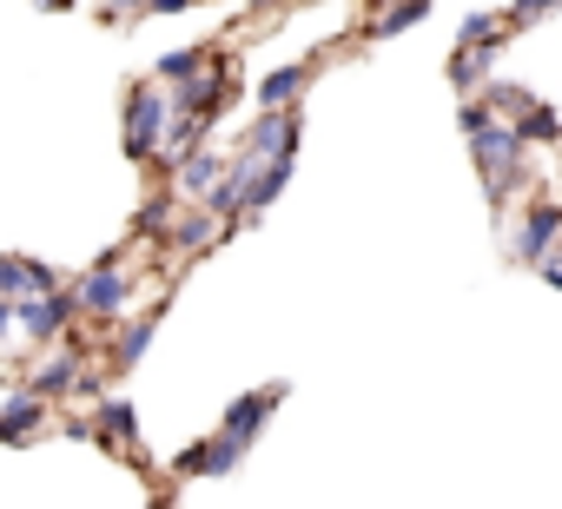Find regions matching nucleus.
<instances>
[{"label": "nucleus", "mask_w": 562, "mask_h": 509, "mask_svg": "<svg viewBox=\"0 0 562 509\" xmlns=\"http://www.w3.org/2000/svg\"><path fill=\"white\" fill-rule=\"evenodd\" d=\"M172 120H179L172 93H159V80H133V87H126V159H153V152H166Z\"/></svg>", "instance_id": "f257e3e1"}, {"label": "nucleus", "mask_w": 562, "mask_h": 509, "mask_svg": "<svg viewBox=\"0 0 562 509\" xmlns=\"http://www.w3.org/2000/svg\"><path fill=\"white\" fill-rule=\"evenodd\" d=\"M522 133L516 126H483L476 139H470V152H476V172H483V185H490V199L503 205L516 185H522Z\"/></svg>", "instance_id": "f03ea898"}, {"label": "nucleus", "mask_w": 562, "mask_h": 509, "mask_svg": "<svg viewBox=\"0 0 562 509\" xmlns=\"http://www.w3.org/2000/svg\"><path fill=\"white\" fill-rule=\"evenodd\" d=\"M555 238H562V205H549V199H536L522 218H516V238H509V251H516V265H549V251H555Z\"/></svg>", "instance_id": "7ed1b4c3"}, {"label": "nucleus", "mask_w": 562, "mask_h": 509, "mask_svg": "<svg viewBox=\"0 0 562 509\" xmlns=\"http://www.w3.org/2000/svg\"><path fill=\"white\" fill-rule=\"evenodd\" d=\"M74 305H80V298H60V292H47V298H8V318H14L27 338H41V344H47V338H60V331H67Z\"/></svg>", "instance_id": "20e7f679"}, {"label": "nucleus", "mask_w": 562, "mask_h": 509, "mask_svg": "<svg viewBox=\"0 0 562 509\" xmlns=\"http://www.w3.org/2000/svg\"><path fill=\"white\" fill-rule=\"evenodd\" d=\"M245 443H251V437L218 430V443H192V450H179V456H172V470H179V476H225V470H238V463H245Z\"/></svg>", "instance_id": "39448f33"}, {"label": "nucleus", "mask_w": 562, "mask_h": 509, "mask_svg": "<svg viewBox=\"0 0 562 509\" xmlns=\"http://www.w3.org/2000/svg\"><path fill=\"white\" fill-rule=\"evenodd\" d=\"M245 152H258V159H292L299 152V113L292 106H265V120L245 133Z\"/></svg>", "instance_id": "423d86ee"}, {"label": "nucleus", "mask_w": 562, "mask_h": 509, "mask_svg": "<svg viewBox=\"0 0 562 509\" xmlns=\"http://www.w3.org/2000/svg\"><path fill=\"white\" fill-rule=\"evenodd\" d=\"M126 292H133V285L120 279V265H113V251H106V259H100V265H93V272H87V279L74 285L80 312H93V318H113V312L126 305Z\"/></svg>", "instance_id": "0eeeda50"}, {"label": "nucleus", "mask_w": 562, "mask_h": 509, "mask_svg": "<svg viewBox=\"0 0 562 509\" xmlns=\"http://www.w3.org/2000/svg\"><path fill=\"white\" fill-rule=\"evenodd\" d=\"M0 292H8V298H47V292H60V279H54V265L8 251V259H0Z\"/></svg>", "instance_id": "6e6552de"}, {"label": "nucleus", "mask_w": 562, "mask_h": 509, "mask_svg": "<svg viewBox=\"0 0 562 509\" xmlns=\"http://www.w3.org/2000/svg\"><path fill=\"white\" fill-rule=\"evenodd\" d=\"M225 172H232V159H218V152H205V146H199V152H186V159H179V179H172V185H179L186 199H199V205H205V199L218 192V179H225Z\"/></svg>", "instance_id": "1a4fd4ad"}, {"label": "nucleus", "mask_w": 562, "mask_h": 509, "mask_svg": "<svg viewBox=\"0 0 562 509\" xmlns=\"http://www.w3.org/2000/svg\"><path fill=\"white\" fill-rule=\"evenodd\" d=\"M312 80H318V60H292V67H278V73H265V80H258V106H292Z\"/></svg>", "instance_id": "9d476101"}, {"label": "nucleus", "mask_w": 562, "mask_h": 509, "mask_svg": "<svg viewBox=\"0 0 562 509\" xmlns=\"http://www.w3.org/2000/svg\"><path fill=\"white\" fill-rule=\"evenodd\" d=\"M278 404H285V384H271V391H245V397L225 410V423H218V430H232V437H251V430H258V423H265Z\"/></svg>", "instance_id": "9b49d317"}, {"label": "nucleus", "mask_w": 562, "mask_h": 509, "mask_svg": "<svg viewBox=\"0 0 562 509\" xmlns=\"http://www.w3.org/2000/svg\"><path fill=\"white\" fill-rule=\"evenodd\" d=\"M41 417H47V397H41V391H14L8 410H0V437H8V443H27V437L41 430Z\"/></svg>", "instance_id": "f8f14e48"}, {"label": "nucleus", "mask_w": 562, "mask_h": 509, "mask_svg": "<svg viewBox=\"0 0 562 509\" xmlns=\"http://www.w3.org/2000/svg\"><path fill=\"white\" fill-rule=\"evenodd\" d=\"M27 391H41L47 404H54L60 391H80V351H60V358H47V364L27 377Z\"/></svg>", "instance_id": "ddd939ff"}, {"label": "nucleus", "mask_w": 562, "mask_h": 509, "mask_svg": "<svg viewBox=\"0 0 562 509\" xmlns=\"http://www.w3.org/2000/svg\"><path fill=\"white\" fill-rule=\"evenodd\" d=\"M205 60H218V54L212 47H172V54H159V80L166 87H186V80L205 73Z\"/></svg>", "instance_id": "4468645a"}, {"label": "nucleus", "mask_w": 562, "mask_h": 509, "mask_svg": "<svg viewBox=\"0 0 562 509\" xmlns=\"http://www.w3.org/2000/svg\"><path fill=\"white\" fill-rule=\"evenodd\" d=\"M93 430H100V443H113V450H133V404L106 397V404H100V417H93Z\"/></svg>", "instance_id": "2eb2a0df"}, {"label": "nucleus", "mask_w": 562, "mask_h": 509, "mask_svg": "<svg viewBox=\"0 0 562 509\" xmlns=\"http://www.w3.org/2000/svg\"><path fill=\"white\" fill-rule=\"evenodd\" d=\"M218 225H225V218H218V212H212V205H199V212H192V218H179V225H172V245H179V251H205V245H212V231H218Z\"/></svg>", "instance_id": "dca6fc26"}, {"label": "nucleus", "mask_w": 562, "mask_h": 509, "mask_svg": "<svg viewBox=\"0 0 562 509\" xmlns=\"http://www.w3.org/2000/svg\"><path fill=\"white\" fill-rule=\"evenodd\" d=\"M424 14H430V0H397L391 14H378V21H371V41H391V34H404V27H417Z\"/></svg>", "instance_id": "f3484780"}, {"label": "nucleus", "mask_w": 562, "mask_h": 509, "mask_svg": "<svg viewBox=\"0 0 562 509\" xmlns=\"http://www.w3.org/2000/svg\"><path fill=\"white\" fill-rule=\"evenodd\" d=\"M496 47H503V41H490V47H476V54L463 47V54H457V67H450V80H457V87L470 93V87H476V80H483L490 67H496Z\"/></svg>", "instance_id": "a211bd4d"}, {"label": "nucleus", "mask_w": 562, "mask_h": 509, "mask_svg": "<svg viewBox=\"0 0 562 509\" xmlns=\"http://www.w3.org/2000/svg\"><path fill=\"white\" fill-rule=\"evenodd\" d=\"M516 133H522V139H562V120H555L542 100H529V106L516 113Z\"/></svg>", "instance_id": "6ab92c4d"}, {"label": "nucleus", "mask_w": 562, "mask_h": 509, "mask_svg": "<svg viewBox=\"0 0 562 509\" xmlns=\"http://www.w3.org/2000/svg\"><path fill=\"white\" fill-rule=\"evenodd\" d=\"M153 331H159V325H126V331H120V364H126V371L153 351Z\"/></svg>", "instance_id": "aec40b11"}, {"label": "nucleus", "mask_w": 562, "mask_h": 509, "mask_svg": "<svg viewBox=\"0 0 562 509\" xmlns=\"http://www.w3.org/2000/svg\"><path fill=\"white\" fill-rule=\"evenodd\" d=\"M457 126H463V139H476L483 126H496V106H490V100H463V106H457Z\"/></svg>", "instance_id": "412c9836"}, {"label": "nucleus", "mask_w": 562, "mask_h": 509, "mask_svg": "<svg viewBox=\"0 0 562 509\" xmlns=\"http://www.w3.org/2000/svg\"><path fill=\"white\" fill-rule=\"evenodd\" d=\"M166 212H172V199H166V192H159V199H146V205H139V238H172V231H166Z\"/></svg>", "instance_id": "4be33fe9"}, {"label": "nucleus", "mask_w": 562, "mask_h": 509, "mask_svg": "<svg viewBox=\"0 0 562 509\" xmlns=\"http://www.w3.org/2000/svg\"><path fill=\"white\" fill-rule=\"evenodd\" d=\"M457 41H463V47H490V41H503V34H496V21H490V14H470Z\"/></svg>", "instance_id": "5701e85b"}, {"label": "nucleus", "mask_w": 562, "mask_h": 509, "mask_svg": "<svg viewBox=\"0 0 562 509\" xmlns=\"http://www.w3.org/2000/svg\"><path fill=\"white\" fill-rule=\"evenodd\" d=\"M483 100H490V106H503V113H522V106H529V93H522V87H509V80H496Z\"/></svg>", "instance_id": "b1692460"}, {"label": "nucleus", "mask_w": 562, "mask_h": 509, "mask_svg": "<svg viewBox=\"0 0 562 509\" xmlns=\"http://www.w3.org/2000/svg\"><path fill=\"white\" fill-rule=\"evenodd\" d=\"M542 8H555V0H516L509 21H516V27H529V21H542Z\"/></svg>", "instance_id": "393cba45"}, {"label": "nucleus", "mask_w": 562, "mask_h": 509, "mask_svg": "<svg viewBox=\"0 0 562 509\" xmlns=\"http://www.w3.org/2000/svg\"><path fill=\"white\" fill-rule=\"evenodd\" d=\"M186 8H199V0H153V14H186Z\"/></svg>", "instance_id": "a878e982"}, {"label": "nucleus", "mask_w": 562, "mask_h": 509, "mask_svg": "<svg viewBox=\"0 0 562 509\" xmlns=\"http://www.w3.org/2000/svg\"><path fill=\"white\" fill-rule=\"evenodd\" d=\"M113 14H139V8H153V0H106Z\"/></svg>", "instance_id": "bb28decb"}, {"label": "nucleus", "mask_w": 562, "mask_h": 509, "mask_svg": "<svg viewBox=\"0 0 562 509\" xmlns=\"http://www.w3.org/2000/svg\"><path fill=\"white\" fill-rule=\"evenodd\" d=\"M542 285H555V292H562V259H549V265H542Z\"/></svg>", "instance_id": "cd10ccee"}, {"label": "nucleus", "mask_w": 562, "mask_h": 509, "mask_svg": "<svg viewBox=\"0 0 562 509\" xmlns=\"http://www.w3.org/2000/svg\"><path fill=\"white\" fill-rule=\"evenodd\" d=\"M41 8H67V0H41Z\"/></svg>", "instance_id": "c85d7f7f"}, {"label": "nucleus", "mask_w": 562, "mask_h": 509, "mask_svg": "<svg viewBox=\"0 0 562 509\" xmlns=\"http://www.w3.org/2000/svg\"><path fill=\"white\" fill-rule=\"evenodd\" d=\"M251 8H271V0H251Z\"/></svg>", "instance_id": "c756f323"}]
</instances>
